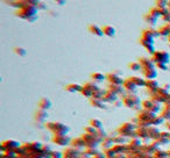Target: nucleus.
I'll use <instances>...</instances> for the list:
<instances>
[{
  "mask_svg": "<svg viewBox=\"0 0 170 158\" xmlns=\"http://www.w3.org/2000/svg\"><path fill=\"white\" fill-rule=\"evenodd\" d=\"M144 74H146V77L147 78H154L155 76H156V72H155V70L154 69H146V72H144Z\"/></svg>",
  "mask_w": 170,
  "mask_h": 158,
  "instance_id": "obj_7",
  "label": "nucleus"
},
{
  "mask_svg": "<svg viewBox=\"0 0 170 158\" xmlns=\"http://www.w3.org/2000/svg\"><path fill=\"white\" fill-rule=\"evenodd\" d=\"M105 100H107V101H115L117 100V94L114 92L107 93V94H105Z\"/></svg>",
  "mask_w": 170,
  "mask_h": 158,
  "instance_id": "obj_8",
  "label": "nucleus"
},
{
  "mask_svg": "<svg viewBox=\"0 0 170 158\" xmlns=\"http://www.w3.org/2000/svg\"><path fill=\"white\" fill-rule=\"evenodd\" d=\"M92 125H96V127H101V123H100V121L99 120H92Z\"/></svg>",
  "mask_w": 170,
  "mask_h": 158,
  "instance_id": "obj_13",
  "label": "nucleus"
},
{
  "mask_svg": "<svg viewBox=\"0 0 170 158\" xmlns=\"http://www.w3.org/2000/svg\"><path fill=\"white\" fill-rule=\"evenodd\" d=\"M89 29H90V32H91L92 34H94V35H97V36H103V35H105L104 30H103V28L98 27L97 25L90 26V27H89Z\"/></svg>",
  "mask_w": 170,
  "mask_h": 158,
  "instance_id": "obj_1",
  "label": "nucleus"
},
{
  "mask_svg": "<svg viewBox=\"0 0 170 158\" xmlns=\"http://www.w3.org/2000/svg\"><path fill=\"white\" fill-rule=\"evenodd\" d=\"M103 30H104L105 35H107V36H114L115 35V29L112 26H105L103 28Z\"/></svg>",
  "mask_w": 170,
  "mask_h": 158,
  "instance_id": "obj_3",
  "label": "nucleus"
},
{
  "mask_svg": "<svg viewBox=\"0 0 170 158\" xmlns=\"http://www.w3.org/2000/svg\"><path fill=\"white\" fill-rule=\"evenodd\" d=\"M132 80H133V81L136 84V86H139V85L144 86V85H146V81H144L142 78H137V77H134V78H132Z\"/></svg>",
  "mask_w": 170,
  "mask_h": 158,
  "instance_id": "obj_9",
  "label": "nucleus"
},
{
  "mask_svg": "<svg viewBox=\"0 0 170 158\" xmlns=\"http://www.w3.org/2000/svg\"><path fill=\"white\" fill-rule=\"evenodd\" d=\"M125 87L127 88V90H131V91H134L135 88H136V84L132 80V79H129V80H127L126 83H125Z\"/></svg>",
  "mask_w": 170,
  "mask_h": 158,
  "instance_id": "obj_6",
  "label": "nucleus"
},
{
  "mask_svg": "<svg viewBox=\"0 0 170 158\" xmlns=\"http://www.w3.org/2000/svg\"><path fill=\"white\" fill-rule=\"evenodd\" d=\"M51 101L49 100V99H47V98H43L41 101H40V108L41 109H43V111H46V109H49L50 107H51Z\"/></svg>",
  "mask_w": 170,
  "mask_h": 158,
  "instance_id": "obj_2",
  "label": "nucleus"
},
{
  "mask_svg": "<svg viewBox=\"0 0 170 158\" xmlns=\"http://www.w3.org/2000/svg\"><path fill=\"white\" fill-rule=\"evenodd\" d=\"M92 78L94 79V80H97V81H101V80L105 79V76L101 74V73H93L92 74Z\"/></svg>",
  "mask_w": 170,
  "mask_h": 158,
  "instance_id": "obj_10",
  "label": "nucleus"
},
{
  "mask_svg": "<svg viewBox=\"0 0 170 158\" xmlns=\"http://www.w3.org/2000/svg\"><path fill=\"white\" fill-rule=\"evenodd\" d=\"M108 78H110V80L113 83V85H120V84L122 83V80L119 78L118 76H115V74H110Z\"/></svg>",
  "mask_w": 170,
  "mask_h": 158,
  "instance_id": "obj_5",
  "label": "nucleus"
},
{
  "mask_svg": "<svg viewBox=\"0 0 170 158\" xmlns=\"http://www.w3.org/2000/svg\"><path fill=\"white\" fill-rule=\"evenodd\" d=\"M82 90H83V87L78 84H71V85L66 86V91H69V92H78Z\"/></svg>",
  "mask_w": 170,
  "mask_h": 158,
  "instance_id": "obj_4",
  "label": "nucleus"
},
{
  "mask_svg": "<svg viewBox=\"0 0 170 158\" xmlns=\"http://www.w3.org/2000/svg\"><path fill=\"white\" fill-rule=\"evenodd\" d=\"M14 51H15V53L20 55V56H26V53H27V51L23 48H15Z\"/></svg>",
  "mask_w": 170,
  "mask_h": 158,
  "instance_id": "obj_12",
  "label": "nucleus"
},
{
  "mask_svg": "<svg viewBox=\"0 0 170 158\" xmlns=\"http://www.w3.org/2000/svg\"><path fill=\"white\" fill-rule=\"evenodd\" d=\"M129 67L133 71H139L142 67V65H141V63H132V64H129Z\"/></svg>",
  "mask_w": 170,
  "mask_h": 158,
  "instance_id": "obj_11",
  "label": "nucleus"
}]
</instances>
